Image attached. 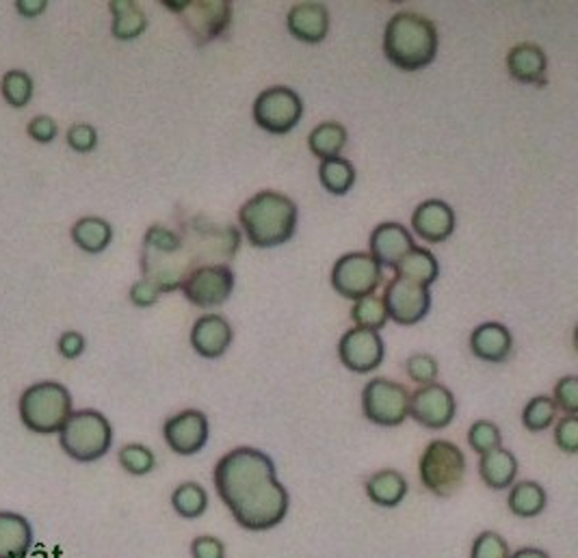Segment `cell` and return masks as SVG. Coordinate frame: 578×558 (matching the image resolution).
<instances>
[{"label":"cell","instance_id":"cell-1","mask_svg":"<svg viewBox=\"0 0 578 558\" xmlns=\"http://www.w3.org/2000/svg\"><path fill=\"white\" fill-rule=\"evenodd\" d=\"M241 234L234 225H219L204 216L183 223V230L152 225L144 236L142 271L159 293H174L195 269L234 260Z\"/></svg>","mask_w":578,"mask_h":558},{"label":"cell","instance_id":"cell-2","mask_svg":"<svg viewBox=\"0 0 578 558\" xmlns=\"http://www.w3.org/2000/svg\"><path fill=\"white\" fill-rule=\"evenodd\" d=\"M212 483L241 529L271 531L288 516V492L262 450L243 446L223 455L214 466Z\"/></svg>","mask_w":578,"mask_h":558},{"label":"cell","instance_id":"cell-3","mask_svg":"<svg viewBox=\"0 0 578 558\" xmlns=\"http://www.w3.org/2000/svg\"><path fill=\"white\" fill-rule=\"evenodd\" d=\"M238 223L249 245L269 249L293 238L297 227V206L278 190H260L238 210Z\"/></svg>","mask_w":578,"mask_h":558},{"label":"cell","instance_id":"cell-4","mask_svg":"<svg viewBox=\"0 0 578 558\" xmlns=\"http://www.w3.org/2000/svg\"><path fill=\"white\" fill-rule=\"evenodd\" d=\"M384 54L392 65L405 72H418L433 63L438 54V30L433 22L414 11L392 15L385 26Z\"/></svg>","mask_w":578,"mask_h":558},{"label":"cell","instance_id":"cell-5","mask_svg":"<svg viewBox=\"0 0 578 558\" xmlns=\"http://www.w3.org/2000/svg\"><path fill=\"white\" fill-rule=\"evenodd\" d=\"M17 409L26 429L39 435L59 433L72 416V394L54 381L35 383L22 392Z\"/></svg>","mask_w":578,"mask_h":558},{"label":"cell","instance_id":"cell-6","mask_svg":"<svg viewBox=\"0 0 578 558\" xmlns=\"http://www.w3.org/2000/svg\"><path fill=\"white\" fill-rule=\"evenodd\" d=\"M61 448L76 461L89 463L102 459L113 444L111 422L96 409L72 413L59 431Z\"/></svg>","mask_w":578,"mask_h":558},{"label":"cell","instance_id":"cell-7","mask_svg":"<svg viewBox=\"0 0 578 558\" xmlns=\"http://www.w3.org/2000/svg\"><path fill=\"white\" fill-rule=\"evenodd\" d=\"M420 483L438 498L453 496L466 476L464 452L446 439H433L427 444L418 463Z\"/></svg>","mask_w":578,"mask_h":558},{"label":"cell","instance_id":"cell-8","mask_svg":"<svg viewBox=\"0 0 578 558\" xmlns=\"http://www.w3.org/2000/svg\"><path fill=\"white\" fill-rule=\"evenodd\" d=\"M384 282V269L376 262L371 253L354 251L336 260L332 269L334 290L352 301H360L378 293Z\"/></svg>","mask_w":578,"mask_h":558},{"label":"cell","instance_id":"cell-9","mask_svg":"<svg viewBox=\"0 0 578 558\" xmlns=\"http://www.w3.org/2000/svg\"><path fill=\"white\" fill-rule=\"evenodd\" d=\"M170 11L179 13L195 44H208L225 33L232 20V2L227 0H165Z\"/></svg>","mask_w":578,"mask_h":558},{"label":"cell","instance_id":"cell-10","mask_svg":"<svg viewBox=\"0 0 578 558\" xmlns=\"http://www.w3.org/2000/svg\"><path fill=\"white\" fill-rule=\"evenodd\" d=\"M304 115V102L288 87H271L254 102V122L273 135L291 133Z\"/></svg>","mask_w":578,"mask_h":558},{"label":"cell","instance_id":"cell-11","mask_svg":"<svg viewBox=\"0 0 578 558\" xmlns=\"http://www.w3.org/2000/svg\"><path fill=\"white\" fill-rule=\"evenodd\" d=\"M365 416L380 426H398L409 416V392L390 379H373L362 389Z\"/></svg>","mask_w":578,"mask_h":558},{"label":"cell","instance_id":"cell-12","mask_svg":"<svg viewBox=\"0 0 578 558\" xmlns=\"http://www.w3.org/2000/svg\"><path fill=\"white\" fill-rule=\"evenodd\" d=\"M384 308L388 319L398 325L411 327L420 323L431 310V295L429 288L405 277H392L385 286Z\"/></svg>","mask_w":578,"mask_h":558},{"label":"cell","instance_id":"cell-13","mask_svg":"<svg viewBox=\"0 0 578 558\" xmlns=\"http://www.w3.org/2000/svg\"><path fill=\"white\" fill-rule=\"evenodd\" d=\"M234 290V273L225 264H206L189 273L183 293L197 308L223 306Z\"/></svg>","mask_w":578,"mask_h":558},{"label":"cell","instance_id":"cell-14","mask_svg":"<svg viewBox=\"0 0 578 558\" xmlns=\"http://www.w3.org/2000/svg\"><path fill=\"white\" fill-rule=\"evenodd\" d=\"M457 413V402L446 385L429 383L409 394V416L427 429H446Z\"/></svg>","mask_w":578,"mask_h":558},{"label":"cell","instance_id":"cell-15","mask_svg":"<svg viewBox=\"0 0 578 558\" xmlns=\"http://www.w3.org/2000/svg\"><path fill=\"white\" fill-rule=\"evenodd\" d=\"M384 340L378 332L354 327L339 343V358L345 369L358 374L378 371L384 362Z\"/></svg>","mask_w":578,"mask_h":558},{"label":"cell","instance_id":"cell-16","mask_svg":"<svg viewBox=\"0 0 578 558\" xmlns=\"http://www.w3.org/2000/svg\"><path fill=\"white\" fill-rule=\"evenodd\" d=\"M208 433H210L208 418L204 411H197V409H185L172 416L163 426L168 446L176 455H183V457L197 455L206 446Z\"/></svg>","mask_w":578,"mask_h":558},{"label":"cell","instance_id":"cell-17","mask_svg":"<svg viewBox=\"0 0 578 558\" xmlns=\"http://www.w3.org/2000/svg\"><path fill=\"white\" fill-rule=\"evenodd\" d=\"M411 227L422 240L442 243L455 232V212L442 199H427L414 210Z\"/></svg>","mask_w":578,"mask_h":558},{"label":"cell","instance_id":"cell-18","mask_svg":"<svg viewBox=\"0 0 578 558\" xmlns=\"http://www.w3.org/2000/svg\"><path fill=\"white\" fill-rule=\"evenodd\" d=\"M232 338H234L232 325L219 314L199 317L193 325L192 347L201 358L208 360L221 358L230 349Z\"/></svg>","mask_w":578,"mask_h":558},{"label":"cell","instance_id":"cell-19","mask_svg":"<svg viewBox=\"0 0 578 558\" xmlns=\"http://www.w3.org/2000/svg\"><path fill=\"white\" fill-rule=\"evenodd\" d=\"M414 240L409 236V232L401 225V223H382L373 230L371 234V256L376 258V262L384 269H394L396 262L409 253L414 249Z\"/></svg>","mask_w":578,"mask_h":558},{"label":"cell","instance_id":"cell-20","mask_svg":"<svg viewBox=\"0 0 578 558\" xmlns=\"http://www.w3.org/2000/svg\"><path fill=\"white\" fill-rule=\"evenodd\" d=\"M286 26L299 41L319 44L330 30V13L319 2H299L288 11Z\"/></svg>","mask_w":578,"mask_h":558},{"label":"cell","instance_id":"cell-21","mask_svg":"<svg viewBox=\"0 0 578 558\" xmlns=\"http://www.w3.org/2000/svg\"><path fill=\"white\" fill-rule=\"evenodd\" d=\"M512 332L501 323H483L470 334V351L483 362H505L512 356Z\"/></svg>","mask_w":578,"mask_h":558},{"label":"cell","instance_id":"cell-22","mask_svg":"<svg viewBox=\"0 0 578 558\" xmlns=\"http://www.w3.org/2000/svg\"><path fill=\"white\" fill-rule=\"evenodd\" d=\"M546 65H549L546 54L536 44H518L507 54L509 74L520 83L542 85L544 74H546Z\"/></svg>","mask_w":578,"mask_h":558},{"label":"cell","instance_id":"cell-23","mask_svg":"<svg viewBox=\"0 0 578 558\" xmlns=\"http://www.w3.org/2000/svg\"><path fill=\"white\" fill-rule=\"evenodd\" d=\"M33 546V529L24 516L0 511V558H26Z\"/></svg>","mask_w":578,"mask_h":558},{"label":"cell","instance_id":"cell-24","mask_svg":"<svg viewBox=\"0 0 578 558\" xmlns=\"http://www.w3.org/2000/svg\"><path fill=\"white\" fill-rule=\"evenodd\" d=\"M479 474L490 489H509L518 476V461L509 450L499 448L488 455H481Z\"/></svg>","mask_w":578,"mask_h":558},{"label":"cell","instance_id":"cell-25","mask_svg":"<svg viewBox=\"0 0 578 558\" xmlns=\"http://www.w3.org/2000/svg\"><path fill=\"white\" fill-rule=\"evenodd\" d=\"M367 496L371 498L373 505L384 507V509H394L398 507L405 496H407V481L401 472L396 470H382L376 472L367 481Z\"/></svg>","mask_w":578,"mask_h":558},{"label":"cell","instance_id":"cell-26","mask_svg":"<svg viewBox=\"0 0 578 558\" xmlns=\"http://www.w3.org/2000/svg\"><path fill=\"white\" fill-rule=\"evenodd\" d=\"M394 275L396 277H405L409 282H416V284H422V286L429 288L440 275V264H438V260H435V256L431 251L414 247L409 253H405L396 262Z\"/></svg>","mask_w":578,"mask_h":558},{"label":"cell","instance_id":"cell-27","mask_svg":"<svg viewBox=\"0 0 578 558\" xmlns=\"http://www.w3.org/2000/svg\"><path fill=\"white\" fill-rule=\"evenodd\" d=\"M113 227L100 216H85L74 223L72 240L87 253H100L111 245Z\"/></svg>","mask_w":578,"mask_h":558},{"label":"cell","instance_id":"cell-28","mask_svg":"<svg viewBox=\"0 0 578 558\" xmlns=\"http://www.w3.org/2000/svg\"><path fill=\"white\" fill-rule=\"evenodd\" d=\"M546 492L540 483L536 481H522L518 485L512 487L509 492V500H507V507L514 516L518 518H538L540 513H544L546 509Z\"/></svg>","mask_w":578,"mask_h":558},{"label":"cell","instance_id":"cell-29","mask_svg":"<svg viewBox=\"0 0 578 558\" xmlns=\"http://www.w3.org/2000/svg\"><path fill=\"white\" fill-rule=\"evenodd\" d=\"M111 13H113V35L115 39L128 41L139 37L148 28V17L139 9L137 2L131 0H113L111 2Z\"/></svg>","mask_w":578,"mask_h":558},{"label":"cell","instance_id":"cell-30","mask_svg":"<svg viewBox=\"0 0 578 558\" xmlns=\"http://www.w3.org/2000/svg\"><path fill=\"white\" fill-rule=\"evenodd\" d=\"M308 146H310L312 154L319 157L321 161L336 159V157H341V152L347 146V131L339 122H325L310 133Z\"/></svg>","mask_w":578,"mask_h":558},{"label":"cell","instance_id":"cell-31","mask_svg":"<svg viewBox=\"0 0 578 558\" xmlns=\"http://www.w3.org/2000/svg\"><path fill=\"white\" fill-rule=\"evenodd\" d=\"M319 181L332 195H347L356 183V170L347 159H341V157L328 159V161H321Z\"/></svg>","mask_w":578,"mask_h":558},{"label":"cell","instance_id":"cell-32","mask_svg":"<svg viewBox=\"0 0 578 558\" xmlns=\"http://www.w3.org/2000/svg\"><path fill=\"white\" fill-rule=\"evenodd\" d=\"M172 507L174 511L185 520H197L208 509V494L197 483H183L172 494Z\"/></svg>","mask_w":578,"mask_h":558},{"label":"cell","instance_id":"cell-33","mask_svg":"<svg viewBox=\"0 0 578 558\" xmlns=\"http://www.w3.org/2000/svg\"><path fill=\"white\" fill-rule=\"evenodd\" d=\"M0 91H2V98L7 100L9 107L13 109H24L30 98H33V80L26 72L22 70H11L2 76V83H0Z\"/></svg>","mask_w":578,"mask_h":558},{"label":"cell","instance_id":"cell-34","mask_svg":"<svg viewBox=\"0 0 578 558\" xmlns=\"http://www.w3.org/2000/svg\"><path fill=\"white\" fill-rule=\"evenodd\" d=\"M555 418H557V405L549 396H536L533 400L527 402L522 411V424L533 433L546 431L555 422Z\"/></svg>","mask_w":578,"mask_h":558},{"label":"cell","instance_id":"cell-35","mask_svg":"<svg viewBox=\"0 0 578 558\" xmlns=\"http://www.w3.org/2000/svg\"><path fill=\"white\" fill-rule=\"evenodd\" d=\"M352 321L358 323V327H362V330L380 332L385 323H388L384 301L378 299L376 295L356 301L354 303V310H352Z\"/></svg>","mask_w":578,"mask_h":558},{"label":"cell","instance_id":"cell-36","mask_svg":"<svg viewBox=\"0 0 578 558\" xmlns=\"http://www.w3.org/2000/svg\"><path fill=\"white\" fill-rule=\"evenodd\" d=\"M120 463L122 468L133 476H146L155 470L157 457L155 452L144 444H126L120 450Z\"/></svg>","mask_w":578,"mask_h":558},{"label":"cell","instance_id":"cell-37","mask_svg":"<svg viewBox=\"0 0 578 558\" xmlns=\"http://www.w3.org/2000/svg\"><path fill=\"white\" fill-rule=\"evenodd\" d=\"M468 444L477 455H488V452L501 448L503 435L494 422L479 420L468 431Z\"/></svg>","mask_w":578,"mask_h":558},{"label":"cell","instance_id":"cell-38","mask_svg":"<svg viewBox=\"0 0 578 558\" xmlns=\"http://www.w3.org/2000/svg\"><path fill=\"white\" fill-rule=\"evenodd\" d=\"M470 558H509V544L499 533L485 531L475 540Z\"/></svg>","mask_w":578,"mask_h":558},{"label":"cell","instance_id":"cell-39","mask_svg":"<svg viewBox=\"0 0 578 558\" xmlns=\"http://www.w3.org/2000/svg\"><path fill=\"white\" fill-rule=\"evenodd\" d=\"M405 371L414 383L429 385V383H435V379H438V362H435V358H431L427 354H414L405 362Z\"/></svg>","mask_w":578,"mask_h":558},{"label":"cell","instance_id":"cell-40","mask_svg":"<svg viewBox=\"0 0 578 558\" xmlns=\"http://www.w3.org/2000/svg\"><path fill=\"white\" fill-rule=\"evenodd\" d=\"M555 405L557 409L566 411L568 416H577L578 413V376L570 374L559 379V383L555 385Z\"/></svg>","mask_w":578,"mask_h":558},{"label":"cell","instance_id":"cell-41","mask_svg":"<svg viewBox=\"0 0 578 558\" xmlns=\"http://www.w3.org/2000/svg\"><path fill=\"white\" fill-rule=\"evenodd\" d=\"M555 444L566 452V455H577L578 452V418L577 416H566L557 422L555 429Z\"/></svg>","mask_w":578,"mask_h":558},{"label":"cell","instance_id":"cell-42","mask_svg":"<svg viewBox=\"0 0 578 558\" xmlns=\"http://www.w3.org/2000/svg\"><path fill=\"white\" fill-rule=\"evenodd\" d=\"M67 144H70L72 150L85 154V152H91L96 148L98 135H96L94 126H89V124H76L67 133Z\"/></svg>","mask_w":578,"mask_h":558},{"label":"cell","instance_id":"cell-43","mask_svg":"<svg viewBox=\"0 0 578 558\" xmlns=\"http://www.w3.org/2000/svg\"><path fill=\"white\" fill-rule=\"evenodd\" d=\"M57 122L48 115H39L35 120H30L28 124V135L37 141V144H50L57 137Z\"/></svg>","mask_w":578,"mask_h":558},{"label":"cell","instance_id":"cell-44","mask_svg":"<svg viewBox=\"0 0 578 558\" xmlns=\"http://www.w3.org/2000/svg\"><path fill=\"white\" fill-rule=\"evenodd\" d=\"M193 558H225V546L217 537H197L192 544Z\"/></svg>","mask_w":578,"mask_h":558},{"label":"cell","instance_id":"cell-45","mask_svg":"<svg viewBox=\"0 0 578 558\" xmlns=\"http://www.w3.org/2000/svg\"><path fill=\"white\" fill-rule=\"evenodd\" d=\"M159 297H161L159 288L155 284L146 282V280L133 284V288H131V301L137 308H150V306H155L159 301Z\"/></svg>","mask_w":578,"mask_h":558},{"label":"cell","instance_id":"cell-46","mask_svg":"<svg viewBox=\"0 0 578 558\" xmlns=\"http://www.w3.org/2000/svg\"><path fill=\"white\" fill-rule=\"evenodd\" d=\"M59 354L65 358V360H76L83 356L85 351V338L83 334L78 332H65L61 338H59Z\"/></svg>","mask_w":578,"mask_h":558},{"label":"cell","instance_id":"cell-47","mask_svg":"<svg viewBox=\"0 0 578 558\" xmlns=\"http://www.w3.org/2000/svg\"><path fill=\"white\" fill-rule=\"evenodd\" d=\"M48 2L46 0H17L15 2V9L17 13H22L24 17H35V15H41L46 11Z\"/></svg>","mask_w":578,"mask_h":558},{"label":"cell","instance_id":"cell-48","mask_svg":"<svg viewBox=\"0 0 578 558\" xmlns=\"http://www.w3.org/2000/svg\"><path fill=\"white\" fill-rule=\"evenodd\" d=\"M509 558H551V557H549V553H544V550H540V548H522V550H518V553H514V555H509Z\"/></svg>","mask_w":578,"mask_h":558}]
</instances>
